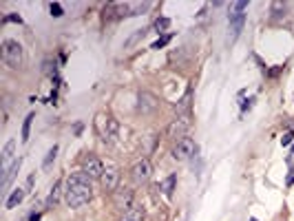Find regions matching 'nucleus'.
Returning a JSON list of instances; mask_svg holds the SVG:
<instances>
[{
    "label": "nucleus",
    "instance_id": "17",
    "mask_svg": "<svg viewBox=\"0 0 294 221\" xmlns=\"http://www.w3.org/2000/svg\"><path fill=\"white\" fill-rule=\"evenodd\" d=\"M175 184H177V175H170V177H166V181L162 184V190H164V195H166V197H170V195H173V190H175Z\"/></svg>",
    "mask_w": 294,
    "mask_h": 221
},
{
    "label": "nucleus",
    "instance_id": "14",
    "mask_svg": "<svg viewBox=\"0 0 294 221\" xmlns=\"http://www.w3.org/2000/svg\"><path fill=\"white\" fill-rule=\"evenodd\" d=\"M144 208L142 206H133L131 210H126L124 217H122V221H144Z\"/></svg>",
    "mask_w": 294,
    "mask_h": 221
},
{
    "label": "nucleus",
    "instance_id": "8",
    "mask_svg": "<svg viewBox=\"0 0 294 221\" xmlns=\"http://www.w3.org/2000/svg\"><path fill=\"white\" fill-rule=\"evenodd\" d=\"M188 129H191V120H188V115H179L177 120L170 122V126H168V137H173V139H177V142H179V139L186 137Z\"/></svg>",
    "mask_w": 294,
    "mask_h": 221
},
{
    "label": "nucleus",
    "instance_id": "20",
    "mask_svg": "<svg viewBox=\"0 0 294 221\" xmlns=\"http://www.w3.org/2000/svg\"><path fill=\"white\" fill-rule=\"evenodd\" d=\"M168 27H170V20H168V18H159V20H155V31H157V34H164Z\"/></svg>",
    "mask_w": 294,
    "mask_h": 221
},
{
    "label": "nucleus",
    "instance_id": "15",
    "mask_svg": "<svg viewBox=\"0 0 294 221\" xmlns=\"http://www.w3.org/2000/svg\"><path fill=\"white\" fill-rule=\"evenodd\" d=\"M25 192H27L25 188H16V190H13L11 195H9V199H7V208H9V210L16 208V206L20 204L22 199H25Z\"/></svg>",
    "mask_w": 294,
    "mask_h": 221
},
{
    "label": "nucleus",
    "instance_id": "11",
    "mask_svg": "<svg viewBox=\"0 0 294 221\" xmlns=\"http://www.w3.org/2000/svg\"><path fill=\"white\" fill-rule=\"evenodd\" d=\"M13 150H16V139H9V142L4 144L2 153H0L2 155V157H0L2 159V175L13 166V162H16V159H13Z\"/></svg>",
    "mask_w": 294,
    "mask_h": 221
},
{
    "label": "nucleus",
    "instance_id": "19",
    "mask_svg": "<svg viewBox=\"0 0 294 221\" xmlns=\"http://www.w3.org/2000/svg\"><path fill=\"white\" fill-rule=\"evenodd\" d=\"M55 155H58V144H53V148H51L49 153H47V157H45V162H42V166L49 168V166H51V162L55 159Z\"/></svg>",
    "mask_w": 294,
    "mask_h": 221
},
{
    "label": "nucleus",
    "instance_id": "13",
    "mask_svg": "<svg viewBox=\"0 0 294 221\" xmlns=\"http://www.w3.org/2000/svg\"><path fill=\"white\" fill-rule=\"evenodd\" d=\"M20 166H22V157H18L16 162H13V166L9 168V171L2 175V188H7L9 184H11V179L18 175V171H20Z\"/></svg>",
    "mask_w": 294,
    "mask_h": 221
},
{
    "label": "nucleus",
    "instance_id": "2",
    "mask_svg": "<svg viewBox=\"0 0 294 221\" xmlns=\"http://www.w3.org/2000/svg\"><path fill=\"white\" fill-rule=\"evenodd\" d=\"M0 55H2V62L11 69H20L22 62H25V49L18 40H2V46H0Z\"/></svg>",
    "mask_w": 294,
    "mask_h": 221
},
{
    "label": "nucleus",
    "instance_id": "28",
    "mask_svg": "<svg viewBox=\"0 0 294 221\" xmlns=\"http://www.w3.org/2000/svg\"><path fill=\"white\" fill-rule=\"evenodd\" d=\"M294 184V168L290 171V175H288V186H292Z\"/></svg>",
    "mask_w": 294,
    "mask_h": 221
},
{
    "label": "nucleus",
    "instance_id": "24",
    "mask_svg": "<svg viewBox=\"0 0 294 221\" xmlns=\"http://www.w3.org/2000/svg\"><path fill=\"white\" fill-rule=\"evenodd\" d=\"M2 22H4V25H7V22H18V25H20L22 18L18 16V13H9V16H4V18H2Z\"/></svg>",
    "mask_w": 294,
    "mask_h": 221
},
{
    "label": "nucleus",
    "instance_id": "16",
    "mask_svg": "<svg viewBox=\"0 0 294 221\" xmlns=\"http://www.w3.org/2000/svg\"><path fill=\"white\" fill-rule=\"evenodd\" d=\"M60 192H62V184L55 181L53 188H51V192H49V199H47V208H53V206L58 204V201H60Z\"/></svg>",
    "mask_w": 294,
    "mask_h": 221
},
{
    "label": "nucleus",
    "instance_id": "1",
    "mask_svg": "<svg viewBox=\"0 0 294 221\" xmlns=\"http://www.w3.org/2000/svg\"><path fill=\"white\" fill-rule=\"evenodd\" d=\"M93 197V186H91V177L84 175V173H71L66 177V190H64V199L69 208H80V206L89 204Z\"/></svg>",
    "mask_w": 294,
    "mask_h": 221
},
{
    "label": "nucleus",
    "instance_id": "18",
    "mask_svg": "<svg viewBox=\"0 0 294 221\" xmlns=\"http://www.w3.org/2000/svg\"><path fill=\"white\" fill-rule=\"evenodd\" d=\"M33 113H29V115L25 117V124H22V142H27L29 139V133H31V122H33Z\"/></svg>",
    "mask_w": 294,
    "mask_h": 221
},
{
    "label": "nucleus",
    "instance_id": "7",
    "mask_svg": "<svg viewBox=\"0 0 294 221\" xmlns=\"http://www.w3.org/2000/svg\"><path fill=\"white\" fill-rule=\"evenodd\" d=\"M150 175H153V164H150L148 159L135 162V166H133V171H131V177L135 184H146V181L150 179Z\"/></svg>",
    "mask_w": 294,
    "mask_h": 221
},
{
    "label": "nucleus",
    "instance_id": "6",
    "mask_svg": "<svg viewBox=\"0 0 294 221\" xmlns=\"http://www.w3.org/2000/svg\"><path fill=\"white\" fill-rule=\"evenodd\" d=\"M104 168H106L104 162L99 157H96V155H89V157H84V162H82V173L89 175L91 179H102Z\"/></svg>",
    "mask_w": 294,
    "mask_h": 221
},
{
    "label": "nucleus",
    "instance_id": "21",
    "mask_svg": "<svg viewBox=\"0 0 294 221\" xmlns=\"http://www.w3.org/2000/svg\"><path fill=\"white\" fill-rule=\"evenodd\" d=\"M150 4L148 2H140V4H131V16H140L142 11H146Z\"/></svg>",
    "mask_w": 294,
    "mask_h": 221
},
{
    "label": "nucleus",
    "instance_id": "12",
    "mask_svg": "<svg viewBox=\"0 0 294 221\" xmlns=\"http://www.w3.org/2000/svg\"><path fill=\"white\" fill-rule=\"evenodd\" d=\"M157 109V100H155V95H150V93H140V111L142 113H150Z\"/></svg>",
    "mask_w": 294,
    "mask_h": 221
},
{
    "label": "nucleus",
    "instance_id": "30",
    "mask_svg": "<svg viewBox=\"0 0 294 221\" xmlns=\"http://www.w3.org/2000/svg\"><path fill=\"white\" fill-rule=\"evenodd\" d=\"M31 221H40V215H36V213H33V215H31Z\"/></svg>",
    "mask_w": 294,
    "mask_h": 221
},
{
    "label": "nucleus",
    "instance_id": "5",
    "mask_svg": "<svg viewBox=\"0 0 294 221\" xmlns=\"http://www.w3.org/2000/svg\"><path fill=\"white\" fill-rule=\"evenodd\" d=\"M98 129H99V133H102L104 142H113V139L117 137L120 126H117V122L113 120L111 115H98Z\"/></svg>",
    "mask_w": 294,
    "mask_h": 221
},
{
    "label": "nucleus",
    "instance_id": "23",
    "mask_svg": "<svg viewBox=\"0 0 294 221\" xmlns=\"http://www.w3.org/2000/svg\"><path fill=\"white\" fill-rule=\"evenodd\" d=\"M49 11H51V16H53V18H60V16H62V7H60V4L58 2H51L49 4Z\"/></svg>",
    "mask_w": 294,
    "mask_h": 221
},
{
    "label": "nucleus",
    "instance_id": "9",
    "mask_svg": "<svg viewBox=\"0 0 294 221\" xmlns=\"http://www.w3.org/2000/svg\"><path fill=\"white\" fill-rule=\"evenodd\" d=\"M99 181H102L104 190H117V184H120V171H117V166L108 164V166L104 168V175Z\"/></svg>",
    "mask_w": 294,
    "mask_h": 221
},
{
    "label": "nucleus",
    "instance_id": "26",
    "mask_svg": "<svg viewBox=\"0 0 294 221\" xmlns=\"http://www.w3.org/2000/svg\"><path fill=\"white\" fill-rule=\"evenodd\" d=\"M292 139H294V133H292V131H288V133L281 137V144H283V146H290Z\"/></svg>",
    "mask_w": 294,
    "mask_h": 221
},
{
    "label": "nucleus",
    "instance_id": "27",
    "mask_svg": "<svg viewBox=\"0 0 294 221\" xmlns=\"http://www.w3.org/2000/svg\"><path fill=\"white\" fill-rule=\"evenodd\" d=\"M144 34H146V31H144V29H137V34H135V36H133V38H131V40H129V42H126V46L135 44V42H137V40H140V38H144Z\"/></svg>",
    "mask_w": 294,
    "mask_h": 221
},
{
    "label": "nucleus",
    "instance_id": "10",
    "mask_svg": "<svg viewBox=\"0 0 294 221\" xmlns=\"http://www.w3.org/2000/svg\"><path fill=\"white\" fill-rule=\"evenodd\" d=\"M113 201H115L117 208L126 213V210L133 208V190H131V188H120V190H115Z\"/></svg>",
    "mask_w": 294,
    "mask_h": 221
},
{
    "label": "nucleus",
    "instance_id": "22",
    "mask_svg": "<svg viewBox=\"0 0 294 221\" xmlns=\"http://www.w3.org/2000/svg\"><path fill=\"white\" fill-rule=\"evenodd\" d=\"M168 42H170V36H164V38H159V40H155L153 44H150V49H155V51H157V49H162V46L168 44Z\"/></svg>",
    "mask_w": 294,
    "mask_h": 221
},
{
    "label": "nucleus",
    "instance_id": "4",
    "mask_svg": "<svg viewBox=\"0 0 294 221\" xmlns=\"http://www.w3.org/2000/svg\"><path fill=\"white\" fill-rule=\"evenodd\" d=\"M195 153H197V144L193 142L191 137L179 139V142L173 146V159L175 162H186V159L195 157Z\"/></svg>",
    "mask_w": 294,
    "mask_h": 221
},
{
    "label": "nucleus",
    "instance_id": "25",
    "mask_svg": "<svg viewBox=\"0 0 294 221\" xmlns=\"http://www.w3.org/2000/svg\"><path fill=\"white\" fill-rule=\"evenodd\" d=\"M188 100H191V91L186 93V95L182 97V102H179V106H177V111H186L188 109Z\"/></svg>",
    "mask_w": 294,
    "mask_h": 221
},
{
    "label": "nucleus",
    "instance_id": "3",
    "mask_svg": "<svg viewBox=\"0 0 294 221\" xmlns=\"http://www.w3.org/2000/svg\"><path fill=\"white\" fill-rule=\"evenodd\" d=\"M245 9H248V2H235L230 7V13H228V22H230V40H235L237 36L241 34L244 29V22H245Z\"/></svg>",
    "mask_w": 294,
    "mask_h": 221
},
{
    "label": "nucleus",
    "instance_id": "29",
    "mask_svg": "<svg viewBox=\"0 0 294 221\" xmlns=\"http://www.w3.org/2000/svg\"><path fill=\"white\" fill-rule=\"evenodd\" d=\"M292 159H294V144H292V148H290V155H288V164H292Z\"/></svg>",
    "mask_w": 294,
    "mask_h": 221
}]
</instances>
